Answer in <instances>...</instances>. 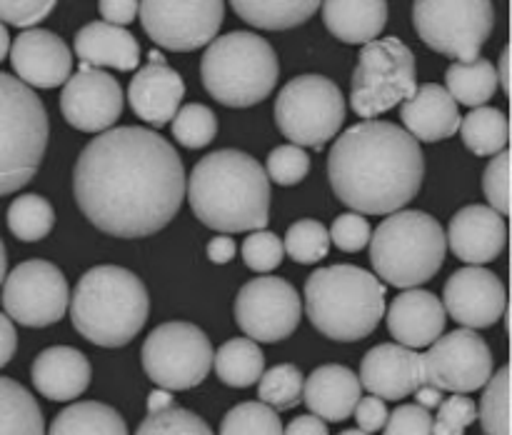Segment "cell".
Returning a JSON list of instances; mask_svg holds the SVG:
<instances>
[{"mask_svg": "<svg viewBox=\"0 0 512 435\" xmlns=\"http://www.w3.org/2000/svg\"><path fill=\"white\" fill-rule=\"evenodd\" d=\"M233 10L260 30H288L303 25L320 10L318 0H235Z\"/></svg>", "mask_w": 512, "mask_h": 435, "instance_id": "f1b7e54d", "label": "cell"}, {"mask_svg": "<svg viewBox=\"0 0 512 435\" xmlns=\"http://www.w3.org/2000/svg\"><path fill=\"white\" fill-rule=\"evenodd\" d=\"M310 170V158L303 148L298 145H280V148L270 150L268 163H265V175L268 180L278 185H298Z\"/></svg>", "mask_w": 512, "mask_h": 435, "instance_id": "b9f144b4", "label": "cell"}, {"mask_svg": "<svg viewBox=\"0 0 512 435\" xmlns=\"http://www.w3.org/2000/svg\"><path fill=\"white\" fill-rule=\"evenodd\" d=\"M10 63L28 88H58L73 73V53L60 35L43 28L23 30L13 40Z\"/></svg>", "mask_w": 512, "mask_h": 435, "instance_id": "d6986e66", "label": "cell"}, {"mask_svg": "<svg viewBox=\"0 0 512 435\" xmlns=\"http://www.w3.org/2000/svg\"><path fill=\"white\" fill-rule=\"evenodd\" d=\"M208 258L215 265H225L235 258V240L230 235H218L208 243Z\"/></svg>", "mask_w": 512, "mask_h": 435, "instance_id": "db71d44e", "label": "cell"}, {"mask_svg": "<svg viewBox=\"0 0 512 435\" xmlns=\"http://www.w3.org/2000/svg\"><path fill=\"white\" fill-rule=\"evenodd\" d=\"M143 30L153 43L173 53H190L210 45L223 25L225 3L220 0H145L138 3Z\"/></svg>", "mask_w": 512, "mask_h": 435, "instance_id": "5bb4252c", "label": "cell"}, {"mask_svg": "<svg viewBox=\"0 0 512 435\" xmlns=\"http://www.w3.org/2000/svg\"><path fill=\"white\" fill-rule=\"evenodd\" d=\"M148 58H150V63H155V65H165V58H163V55L158 53V50H150Z\"/></svg>", "mask_w": 512, "mask_h": 435, "instance_id": "94428289", "label": "cell"}, {"mask_svg": "<svg viewBox=\"0 0 512 435\" xmlns=\"http://www.w3.org/2000/svg\"><path fill=\"white\" fill-rule=\"evenodd\" d=\"M358 378L365 390L383 400H403L428 383L423 355L400 343H383L368 350Z\"/></svg>", "mask_w": 512, "mask_h": 435, "instance_id": "ffe728a7", "label": "cell"}, {"mask_svg": "<svg viewBox=\"0 0 512 435\" xmlns=\"http://www.w3.org/2000/svg\"><path fill=\"white\" fill-rule=\"evenodd\" d=\"M98 10L105 18V23L123 28V25L133 23L135 20V15H138V3H135V0H103V3L98 5Z\"/></svg>", "mask_w": 512, "mask_h": 435, "instance_id": "f907efd6", "label": "cell"}, {"mask_svg": "<svg viewBox=\"0 0 512 435\" xmlns=\"http://www.w3.org/2000/svg\"><path fill=\"white\" fill-rule=\"evenodd\" d=\"M283 240L275 233L268 230H253L250 238H245L243 243V258L245 265L255 273H270V270L278 268L283 263Z\"/></svg>", "mask_w": 512, "mask_h": 435, "instance_id": "7bdbcfd3", "label": "cell"}, {"mask_svg": "<svg viewBox=\"0 0 512 435\" xmlns=\"http://www.w3.org/2000/svg\"><path fill=\"white\" fill-rule=\"evenodd\" d=\"M328 235L340 250H345V253H358V250H363L370 243L373 228H370V223L360 213H345L335 218Z\"/></svg>", "mask_w": 512, "mask_h": 435, "instance_id": "bcb514c9", "label": "cell"}, {"mask_svg": "<svg viewBox=\"0 0 512 435\" xmlns=\"http://www.w3.org/2000/svg\"><path fill=\"white\" fill-rule=\"evenodd\" d=\"M90 360L70 345H53L38 353L30 368L35 390L48 400H73L88 390L90 385Z\"/></svg>", "mask_w": 512, "mask_h": 435, "instance_id": "cb8c5ba5", "label": "cell"}, {"mask_svg": "<svg viewBox=\"0 0 512 435\" xmlns=\"http://www.w3.org/2000/svg\"><path fill=\"white\" fill-rule=\"evenodd\" d=\"M425 158L405 128L363 120L345 130L328 155V180L353 213L390 215L420 193Z\"/></svg>", "mask_w": 512, "mask_h": 435, "instance_id": "7a4b0ae2", "label": "cell"}, {"mask_svg": "<svg viewBox=\"0 0 512 435\" xmlns=\"http://www.w3.org/2000/svg\"><path fill=\"white\" fill-rule=\"evenodd\" d=\"M70 305L73 328L100 348H123L150 313L143 280L120 265H95L78 280Z\"/></svg>", "mask_w": 512, "mask_h": 435, "instance_id": "277c9868", "label": "cell"}, {"mask_svg": "<svg viewBox=\"0 0 512 435\" xmlns=\"http://www.w3.org/2000/svg\"><path fill=\"white\" fill-rule=\"evenodd\" d=\"M55 10V0H0V23L30 30Z\"/></svg>", "mask_w": 512, "mask_h": 435, "instance_id": "c3c4849f", "label": "cell"}, {"mask_svg": "<svg viewBox=\"0 0 512 435\" xmlns=\"http://www.w3.org/2000/svg\"><path fill=\"white\" fill-rule=\"evenodd\" d=\"M353 415L363 433H378V430H383L385 420H388V405H385L383 398L373 393L368 398L360 395V400L353 408Z\"/></svg>", "mask_w": 512, "mask_h": 435, "instance_id": "681fc988", "label": "cell"}, {"mask_svg": "<svg viewBox=\"0 0 512 435\" xmlns=\"http://www.w3.org/2000/svg\"><path fill=\"white\" fill-rule=\"evenodd\" d=\"M368 245L378 278L403 290L433 280L448 253L443 225L423 210L390 213Z\"/></svg>", "mask_w": 512, "mask_h": 435, "instance_id": "52a82bcc", "label": "cell"}, {"mask_svg": "<svg viewBox=\"0 0 512 435\" xmlns=\"http://www.w3.org/2000/svg\"><path fill=\"white\" fill-rule=\"evenodd\" d=\"M183 95V78L168 63H148L145 68H140L135 73L128 88V100L133 113L140 120L153 125V128H163L165 123H170L175 118Z\"/></svg>", "mask_w": 512, "mask_h": 435, "instance_id": "603a6c76", "label": "cell"}, {"mask_svg": "<svg viewBox=\"0 0 512 435\" xmlns=\"http://www.w3.org/2000/svg\"><path fill=\"white\" fill-rule=\"evenodd\" d=\"M15 350H18V333L13 328V320L0 313V368L10 363Z\"/></svg>", "mask_w": 512, "mask_h": 435, "instance_id": "816d5d0a", "label": "cell"}, {"mask_svg": "<svg viewBox=\"0 0 512 435\" xmlns=\"http://www.w3.org/2000/svg\"><path fill=\"white\" fill-rule=\"evenodd\" d=\"M305 310L320 335L363 340L385 315V285L358 265H330L305 280Z\"/></svg>", "mask_w": 512, "mask_h": 435, "instance_id": "5b68a950", "label": "cell"}, {"mask_svg": "<svg viewBox=\"0 0 512 435\" xmlns=\"http://www.w3.org/2000/svg\"><path fill=\"white\" fill-rule=\"evenodd\" d=\"M483 190L490 208L498 210V213L505 218L510 210V200H508L510 198V153L508 150L493 155V160H490L488 168H485Z\"/></svg>", "mask_w": 512, "mask_h": 435, "instance_id": "f6af8a7d", "label": "cell"}, {"mask_svg": "<svg viewBox=\"0 0 512 435\" xmlns=\"http://www.w3.org/2000/svg\"><path fill=\"white\" fill-rule=\"evenodd\" d=\"M70 303V288L58 265L48 260H25L15 265L3 283V308L8 318L25 328L58 323Z\"/></svg>", "mask_w": 512, "mask_h": 435, "instance_id": "4fadbf2b", "label": "cell"}, {"mask_svg": "<svg viewBox=\"0 0 512 435\" xmlns=\"http://www.w3.org/2000/svg\"><path fill=\"white\" fill-rule=\"evenodd\" d=\"M423 355L428 383L448 393H473L493 375V350L473 328L453 330L428 345Z\"/></svg>", "mask_w": 512, "mask_h": 435, "instance_id": "2e32d148", "label": "cell"}, {"mask_svg": "<svg viewBox=\"0 0 512 435\" xmlns=\"http://www.w3.org/2000/svg\"><path fill=\"white\" fill-rule=\"evenodd\" d=\"M460 135L470 153L475 155H498L508 148V118L498 108H475L460 120Z\"/></svg>", "mask_w": 512, "mask_h": 435, "instance_id": "836d02e7", "label": "cell"}, {"mask_svg": "<svg viewBox=\"0 0 512 435\" xmlns=\"http://www.w3.org/2000/svg\"><path fill=\"white\" fill-rule=\"evenodd\" d=\"M213 368L220 383L230 388H250L265 370V355L250 338H233L213 355Z\"/></svg>", "mask_w": 512, "mask_h": 435, "instance_id": "4dcf8cb0", "label": "cell"}, {"mask_svg": "<svg viewBox=\"0 0 512 435\" xmlns=\"http://www.w3.org/2000/svg\"><path fill=\"white\" fill-rule=\"evenodd\" d=\"M195 218L218 233L265 230L270 220V180L243 150H215L198 160L185 180Z\"/></svg>", "mask_w": 512, "mask_h": 435, "instance_id": "3957f363", "label": "cell"}, {"mask_svg": "<svg viewBox=\"0 0 512 435\" xmlns=\"http://www.w3.org/2000/svg\"><path fill=\"white\" fill-rule=\"evenodd\" d=\"M280 65L273 45L248 30L220 35L200 60L205 90L228 108H250L273 93Z\"/></svg>", "mask_w": 512, "mask_h": 435, "instance_id": "8992f818", "label": "cell"}, {"mask_svg": "<svg viewBox=\"0 0 512 435\" xmlns=\"http://www.w3.org/2000/svg\"><path fill=\"white\" fill-rule=\"evenodd\" d=\"M8 53H10V35H8V28L0 23V63H3Z\"/></svg>", "mask_w": 512, "mask_h": 435, "instance_id": "680465c9", "label": "cell"}, {"mask_svg": "<svg viewBox=\"0 0 512 435\" xmlns=\"http://www.w3.org/2000/svg\"><path fill=\"white\" fill-rule=\"evenodd\" d=\"M320 10L333 38L350 45L373 43L388 23L385 0H328L320 3Z\"/></svg>", "mask_w": 512, "mask_h": 435, "instance_id": "83f0119b", "label": "cell"}, {"mask_svg": "<svg viewBox=\"0 0 512 435\" xmlns=\"http://www.w3.org/2000/svg\"><path fill=\"white\" fill-rule=\"evenodd\" d=\"M258 383V398L275 410H290L303 400V373L293 363H280L263 375Z\"/></svg>", "mask_w": 512, "mask_h": 435, "instance_id": "d590c367", "label": "cell"}, {"mask_svg": "<svg viewBox=\"0 0 512 435\" xmlns=\"http://www.w3.org/2000/svg\"><path fill=\"white\" fill-rule=\"evenodd\" d=\"M445 308L438 295L405 288L388 308V330L405 348H428L445 330Z\"/></svg>", "mask_w": 512, "mask_h": 435, "instance_id": "7402d4cb", "label": "cell"}, {"mask_svg": "<svg viewBox=\"0 0 512 435\" xmlns=\"http://www.w3.org/2000/svg\"><path fill=\"white\" fill-rule=\"evenodd\" d=\"M218 135V118L203 103H190L178 108L173 118V138L185 148H205Z\"/></svg>", "mask_w": 512, "mask_h": 435, "instance_id": "f35d334b", "label": "cell"}, {"mask_svg": "<svg viewBox=\"0 0 512 435\" xmlns=\"http://www.w3.org/2000/svg\"><path fill=\"white\" fill-rule=\"evenodd\" d=\"M303 315L298 293L283 278H253L235 298V323L255 343H278L295 333Z\"/></svg>", "mask_w": 512, "mask_h": 435, "instance_id": "9a60e30c", "label": "cell"}, {"mask_svg": "<svg viewBox=\"0 0 512 435\" xmlns=\"http://www.w3.org/2000/svg\"><path fill=\"white\" fill-rule=\"evenodd\" d=\"M450 98L468 108H483L498 90L495 65L485 58H475L473 63H453L445 73Z\"/></svg>", "mask_w": 512, "mask_h": 435, "instance_id": "d6a6232c", "label": "cell"}, {"mask_svg": "<svg viewBox=\"0 0 512 435\" xmlns=\"http://www.w3.org/2000/svg\"><path fill=\"white\" fill-rule=\"evenodd\" d=\"M223 435H278L283 433V423L278 418V410L270 408L263 400H248V403L235 405L220 423Z\"/></svg>", "mask_w": 512, "mask_h": 435, "instance_id": "8d00e7d4", "label": "cell"}, {"mask_svg": "<svg viewBox=\"0 0 512 435\" xmlns=\"http://www.w3.org/2000/svg\"><path fill=\"white\" fill-rule=\"evenodd\" d=\"M480 423L488 435L510 433V370L508 365L490 375L480 400Z\"/></svg>", "mask_w": 512, "mask_h": 435, "instance_id": "74e56055", "label": "cell"}, {"mask_svg": "<svg viewBox=\"0 0 512 435\" xmlns=\"http://www.w3.org/2000/svg\"><path fill=\"white\" fill-rule=\"evenodd\" d=\"M363 385L345 365H320L303 383V403L325 423H343L353 415Z\"/></svg>", "mask_w": 512, "mask_h": 435, "instance_id": "484cf974", "label": "cell"}, {"mask_svg": "<svg viewBox=\"0 0 512 435\" xmlns=\"http://www.w3.org/2000/svg\"><path fill=\"white\" fill-rule=\"evenodd\" d=\"M55 225V210L43 195H20L8 208V228L23 243H38L48 238Z\"/></svg>", "mask_w": 512, "mask_h": 435, "instance_id": "e575fe53", "label": "cell"}, {"mask_svg": "<svg viewBox=\"0 0 512 435\" xmlns=\"http://www.w3.org/2000/svg\"><path fill=\"white\" fill-rule=\"evenodd\" d=\"M283 248L295 263H318V260H323L330 250L328 228H325L320 220L313 218L298 220V223L290 225L288 233H285Z\"/></svg>", "mask_w": 512, "mask_h": 435, "instance_id": "ab89813d", "label": "cell"}, {"mask_svg": "<svg viewBox=\"0 0 512 435\" xmlns=\"http://www.w3.org/2000/svg\"><path fill=\"white\" fill-rule=\"evenodd\" d=\"M173 403H175L173 390L158 388L148 395V413H153V410H160V408H168V405H173Z\"/></svg>", "mask_w": 512, "mask_h": 435, "instance_id": "9f6ffc18", "label": "cell"}, {"mask_svg": "<svg viewBox=\"0 0 512 435\" xmlns=\"http://www.w3.org/2000/svg\"><path fill=\"white\" fill-rule=\"evenodd\" d=\"M383 430L388 435H430L433 433V415H430V408L420 403L400 405L393 410V415L388 413Z\"/></svg>", "mask_w": 512, "mask_h": 435, "instance_id": "7dc6e473", "label": "cell"}, {"mask_svg": "<svg viewBox=\"0 0 512 435\" xmlns=\"http://www.w3.org/2000/svg\"><path fill=\"white\" fill-rule=\"evenodd\" d=\"M48 138L43 100L18 78L0 73V198L35 178Z\"/></svg>", "mask_w": 512, "mask_h": 435, "instance_id": "ba28073f", "label": "cell"}, {"mask_svg": "<svg viewBox=\"0 0 512 435\" xmlns=\"http://www.w3.org/2000/svg\"><path fill=\"white\" fill-rule=\"evenodd\" d=\"M45 433L43 410L28 388L0 375V435Z\"/></svg>", "mask_w": 512, "mask_h": 435, "instance_id": "1f68e13d", "label": "cell"}, {"mask_svg": "<svg viewBox=\"0 0 512 435\" xmlns=\"http://www.w3.org/2000/svg\"><path fill=\"white\" fill-rule=\"evenodd\" d=\"M283 430L290 435H328L330 433L328 423H325L323 418H318L315 413L313 415H298V418H293V423Z\"/></svg>", "mask_w": 512, "mask_h": 435, "instance_id": "f5cc1de1", "label": "cell"}, {"mask_svg": "<svg viewBox=\"0 0 512 435\" xmlns=\"http://www.w3.org/2000/svg\"><path fill=\"white\" fill-rule=\"evenodd\" d=\"M75 55L80 63L90 68L100 65V68H115L125 73L140 63V45L125 28L95 20L75 35Z\"/></svg>", "mask_w": 512, "mask_h": 435, "instance_id": "4316f807", "label": "cell"}, {"mask_svg": "<svg viewBox=\"0 0 512 435\" xmlns=\"http://www.w3.org/2000/svg\"><path fill=\"white\" fill-rule=\"evenodd\" d=\"M418 90L415 55L403 40L375 38L363 45L350 80V103L360 118H378Z\"/></svg>", "mask_w": 512, "mask_h": 435, "instance_id": "9c48e42d", "label": "cell"}, {"mask_svg": "<svg viewBox=\"0 0 512 435\" xmlns=\"http://www.w3.org/2000/svg\"><path fill=\"white\" fill-rule=\"evenodd\" d=\"M5 270H8V255H5V245L3 240H0V285H3L5 280Z\"/></svg>", "mask_w": 512, "mask_h": 435, "instance_id": "91938a15", "label": "cell"}, {"mask_svg": "<svg viewBox=\"0 0 512 435\" xmlns=\"http://www.w3.org/2000/svg\"><path fill=\"white\" fill-rule=\"evenodd\" d=\"M80 213L113 238H148L178 215L185 168L155 130L125 125L90 140L73 170Z\"/></svg>", "mask_w": 512, "mask_h": 435, "instance_id": "6da1fadb", "label": "cell"}, {"mask_svg": "<svg viewBox=\"0 0 512 435\" xmlns=\"http://www.w3.org/2000/svg\"><path fill=\"white\" fill-rule=\"evenodd\" d=\"M445 240L463 263L483 265L505 250L508 225L503 215L490 205H468L453 215Z\"/></svg>", "mask_w": 512, "mask_h": 435, "instance_id": "44dd1931", "label": "cell"}, {"mask_svg": "<svg viewBox=\"0 0 512 435\" xmlns=\"http://www.w3.org/2000/svg\"><path fill=\"white\" fill-rule=\"evenodd\" d=\"M443 308L445 313L453 315L465 328H490L505 315L508 305V293L505 283L480 265H468V268L455 270L448 278L443 290Z\"/></svg>", "mask_w": 512, "mask_h": 435, "instance_id": "ac0fdd59", "label": "cell"}, {"mask_svg": "<svg viewBox=\"0 0 512 435\" xmlns=\"http://www.w3.org/2000/svg\"><path fill=\"white\" fill-rule=\"evenodd\" d=\"M478 420V408L473 398L465 393H455L438 403V418L433 420V433L438 435H463L468 425Z\"/></svg>", "mask_w": 512, "mask_h": 435, "instance_id": "ee69618b", "label": "cell"}, {"mask_svg": "<svg viewBox=\"0 0 512 435\" xmlns=\"http://www.w3.org/2000/svg\"><path fill=\"white\" fill-rule=\"evenodd\" d=\"M413 23L428 48L473 63L493 33L495 8L490 0H418Z\"/></svg>", "mask_w": 512, "mask_h": 435, "instance_id": "8fae6325", "label": "cell"}, {"mask_svg": "<svg viewBox=\"0 0 512 435\" xmlns=\"http://www.w3.org/2000/svg\"><path fill=\"white\" fill-rule=\"evenodd\" d=\"M143 368L158 388L190 390L213 368L210 338L193 323H163L145 338Z\"/></svg>", "mask_w": 512, "mask_h": 435, "instance_id": "7c38bea8", "label": "cell"}, {"mask_svg": "<svg viewBox=\"0 0 512 435\" xmlns=\"http://www.w3.org/2000/svg\"><path fill=\"white\" fill-rule=\"evenodd\" d=\"M50 433L55 435H125L128 425L118 410L95 400H80L55 415Z\"/></svg>", "mask_w": 512, "mask_h": 435, "instance_id": "f546056e", "label": "cell"}, {"mask_svg": "<svg viewBox=\"0 0 512 435\" xmlns=\"http://www.w3.org/2000/svg\"><path fill=\"white\" fill-rule=\"evenodd\" d=\"M140 435H208L210 425L205 423L200 415L190 413V410L178 408V405H168L148 413V418L140 423Z\"/></svg>", "mask_w": 512, "mask_h": 435, "instance_id": "60d3db41", "label": "cell"}, {"mask_svg": "<svg viewBox=\"0 0 512 435\" xmlns=\"http://www.w3.org/2000/svg\"><path fill=\"white\" fill-rule=\"evenodd\" d=\"M63 118L83 133H105L123 113V88L113 75L80 63L60 95Z\"/></svg>", "mask_w": 512, "mask_h": 435, "instance_id": "e0dca14e", "label": "cell"}, {"mask_svg": "<svg viewBox=\"0 0 512 435\" xmlns=\"http://www.w3.org/2000/svg\"><path fill=\"white\" fill-rule=\"evenodd\" d=\"M413 395L418 398L420 405H425V408H438V403L443 400V390L435 388L433 383H423Z\"/></svg>", "mask_w": 512, "mask_h": 435, "instance_id": "11a10c76", "label": "cell"}, {"mask_svg": "<svg viewBox=\"0 0 512 435\" xmlns=\"http://www.w3.org/2000/svg\"><path fill=\"white\" fill-rule=\"evenodd\" d=\"M508 63H510V50L503 48V53H500V65H498V70H495V75H498V83H500V88L505 90V93H508V90H510Z\"/></svg>", "mask_w": 512, "mask_h": 435, "instance_id": "6f0895ef", "label": "cell"}, {"mask_svg": "<svg viewBox=\"0 0 512 435\" xmlns=\"http://www.w3.org/2000/svg\"><path fill=\"white\" fill-rule=\"evenodd\" d=\"M400 118H403L405 130L415 140H425V143L453 138L463 120L458 113V103L450 98L443 85L435 83L420 85L413 98L403 103Z\"/></svg>", "mask_w": 512, "mask_h": 435, "instance_id": "d4e9b609", "label": "cell"}, {"mask_svg": "<svg viewBox=\"0 0 512 435\" xmlns=\"http://www.w3.org/2000/svg\"><path fill=\"white\" fill-rule=\"evenodd\" d=\"M345 120V98L325 75H298L275 100L278 130L298 148L320 150L338 135Z\"/></svg>", "mask_w": 512, "mask_h": 435, "instance_id": "30bf717a", "label": "cell"}]
</instances>
